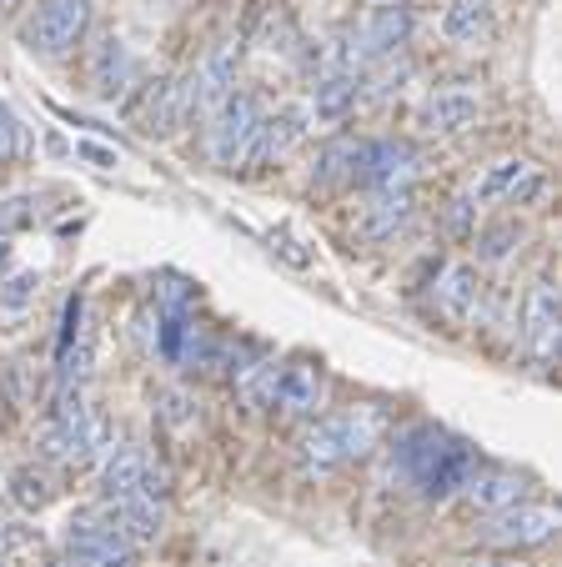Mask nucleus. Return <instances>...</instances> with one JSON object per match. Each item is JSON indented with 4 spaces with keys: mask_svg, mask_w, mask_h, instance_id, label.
I'll return each instance as SVG.
<instances>
[{
    "mask_svg": "<svg viewBox=\"0 0 562 567\" xmlns=\"http://www.w3.org/2000/svg\"><path fill=\"white\" fill-rule=\"evenodd\" d=\"M141 472H146V452L141 447H116L106 457V467H101V487H106L111 503H121V497H141Z\"/></svg>",
    "mask_w": 562,
    "mask_h": 567,
    "instance_id": "412c9836",
    "label": "nucleus"
},
{
    "mask_svg": "<svg viewBox=\"0 0 562 567\" xmlns=\"http://www.w3.org/2000/svg\"><path fill=\"white\" fill-rule=\"evenodd\" d=\"M6 261H11V236L0 231V267H6Z\"/></svg>",
    "mask_w": 562,
    "mask_h": 567,
    "instance_id": "72a5a7b5",
    "label": "nucleus"
},
{
    "mask_svg": "<svg viewBox=\"0 0 562 567\" xmlns=\"http://www.w3.org/2000/svg\"><path fill=\"white\" fill-rule=\"evenodd\" d=\"M478 116H482V101H478V91H467V86H437L417 106V126L427 136H462V131L478 126Z\"/></svg>",
    "mask_w": 562,
    "mask_h": 567,
    "instance_id": "9d476101",
    "label": "nucleus"
},
{
    "mask_svg": "<svg viewBox=\"0 0 562 567\" xmlns=\"http://www.w3.org/2000/svg\"><path fill=\"white\" fill-rule=\"evenodd\" d=\"M357 146H361V141H357ZM357 146H351V141H337V146L321 151V161H317V186L351 182V172H357Z\"/></svg>",
    "mask_w": 562,
    "mask_h": 567,
    "instance_id": "393cba45",
    "label": "nucleus"
},
{
    "mask_svg": "<svg viewBox=\"0 0 562 567\" xmlns=\"http://www.w3.org/2000/svg\"><path fill=\"white\" fill-rule=\"evenodd\" d=\"M462 487H467V503L478 513H502V507H518L522 497V477H512V472H478Z\"/></svg>",
    "mask_w": 562,
    "mask_h": 567,
    "instance_id": "4be33fe9",
    "label": "nucleus"
},
{
    "mask_svg": "<svg viewBox=\"0 0 562 567\" xmlns=\"http://www.w3.org/2000/svg\"><path fill=\"white\" fill-rule=\"evenodd\" d=\"M35 291H41V277H35V271H25V277H11V281H6V291H0V307H25Z\"/></svg>",
    "mask_w": 562,
    "mask_h": 567,
    "instance_id": "c756f323",
    "label": "nucleus"
},
{
    "mask_svg": "<svg viewBox=\"0 0 562 567\" xmlns=\"http://www.w3.org/2000/svg\"><path fill=\"white\" fill-rule=\"evenodd\" d=\"M542 192V172L532 166V161H498V166H488V172L472 182V192H467V202L482 206V202H528V196Z\"/></svg>",
    "mask_w": 562,
    "mask_h": 567,
    "instance_id": "ddd939ff",
    "label": "nucleus"
},
{
    "mask_svg": "<svg viewBox=\"0 0 562 567\" xmlns=\"http://www.w3.org/2000/svg\"><path fill=\"white\" fill-rule=\"evenodd\" d=\"M65 547H71L75 563H101V567H131V553L136 547L106 523V517H75L65 523Z\"/></svg>",
    "mask_w": 562,
    "mask_h": 567,
    "instance_id": "f8f14e48",
    "label": "nucleus"
},
{
    "mask_svg": "<svg viewBox=\"0 0 562 567\" xmlns=\"http://www.w3.org/2000/svg\"><path fill=\"white\" fill-rule=\"evenodd\" d=\"M412 212H417L412 186H397V192H377V202H371L367 216H361V231H367L371 241H392V236L402 231L407 221H412Z\"/></svg>",
    "mask_w": 562,
    "mask_h": 567,
    "instance_id": "a211bd4d",
    "label": "nucleus"
},
{
    "mask_svg": "<svg viewBox=\"0 0 562 567\" xmlns=\"http://www.w3.org/2000/svg\"><path fill=\"white\" fill-rule=\"evenodd\" d=\"M478 301H482V281H478V271L472 267H447L442 277H437V307H442V317H452V321H467L472 311H478Z\"/></svg>",
    "mask_w": 562,
    "mask_h": 567,
    "instance_id": "6ab92c4d",
    "label": "nucleus"
},
{
    "mask_svg": "<svg viewBox=\"0 0 562 567\" xmlns=\"http://www.w3.org/2000/svg\"><path fill=\"white\" fill-rule=\"evenodd\" d=\"M387 417L377 408H351V412H337V417H321L302 432V457L307 467H341L351 457H367L382 437Z\"/></svg>",
    "mask_w": 562,
    "mask_h": 567,
    "instance_id": "f03ea898",
    "label": "nucleus"
},
{
    "mask_svg": "<svg viewBox=\"0 0 562 567\" xmlns=\"http://www.w3.org/2000/svg\"><path fill=\"white\" fill-rule=\"evenodd\" d=\"M161 417H166L171 427H192V422H196V402L186 392H166V396H161Z\"/></svg>",
    "mask_w": 562,
    "mask_h": 567,
    "instance_id": "c85d7f7f",
    "label": "nucleus"
},
{
    "mask_svg": "<svg viewBox=\"0 0 562 567\" xmlns=\"http://www.w3.org/2000/svg\"><path fill=\"white\" fill-rule=\"evenodd\" d=\"M272 392H276V367L272 362H256L236 377V396L246 408H272Z\"/></svg>",
    "mask_w": 562,
    "mask_h": 567,
    "instance_id": "b1692460",
    "label": "nucleus"
},
{
    "mask_svg": "<svg viewBox=\"0 0 562 567\" xmlns=\"http://www.w3.org/2000/svg\"><path fill=\"white\" fill-rule=\"evenodd\" d=\"M106 523L116 527L131 547H146V543H156L161 537L166 513H161V503H151V497H121V503H111Z\"/></svg>",
    "mask_w": 562,
    "mask_h": 567,
    "instance_id": "dca6fc26",
    "label": "nucleus"
},
{
    "mask_svg": "<svg viewBox=\"0 0 562 567\" xmlns=\"http://www.w3.org/2000/svg\"><path fill=\"white\" fill-rule=\"evenodd\" d=\"M357 101H361V75L327 71L317 81V91H311V101H307V116L321 121V126H337V121L351 116V106H357Z\"/></svg>",
    "mask_w": 562,
    "mask_h": 567,
    "instance_id": "2eb2a0df",
    "label": "nucleus"
},
{
    "mask_svg": "<svg viewBox=\"0 0 562 567\" xmlns=\"http://www.w3.org/2000/svg\"><path fill=\"white\" fill-rule=\"evenodd\" d=\"M11 497H16L21 507H31V513H41V507L55 497V493H51V477H45V472H35V467H21V472L11 477Z\"/></svg>",
    "mask_w": 562,
    "mask_h": 567,
    "instance_id": "a878e982",
    "label": "nucleus"
},
{
    "mask_svg": "<svg viewBox=\"0 0 562 567\" xmlns=\"http://www.w3.org/2000/svg\"><path fill=\"white\" fill-rule=\"evenodd\" d=\"M25 151H31V136H25L21 116L0 101V161H21Z\"/></svg>",
    "mask_w": 562,
    "mask_h": 567,
    "instance_id": "bb28decb",
    "label": "nucleus"
},
{
    "mask_svg": "<svg viewBox=\"0 0 562 567\" xmlns=\"http://www.w3.org/2000/svg\"><path fill=\"white\" fill-rule=\"evenodd\" d=\"M186 116H192V75L156 86V96H151V106H146V131L166 136V131H176Z\"/></svg>",
    "mask_w": 562,
    "mask_h": 567,
    "instance_id": "aec40b11",
    "label": "nucleus"
},
{
    "mask_svg": "<svg viewBox=\"0 0 562 567\" xmlns=\"http://www.w3.org/2000/svg\"><path fill=\"white\" fill-rule=\"evenodd\" d=\"M75 156H85V161H91V166H101V172H111V166H116V151H111V146H96V141H75Z\"/></svg>",
    "mask_w": 562,
    "mask_h": 567,
    "instance_id": "7c9ffc66",
    "label": "nucleus"
},
{
    "mask_svg": "<svg viewBox=\"0 0 562 567\" xmlns=\"http://www.w3.org/2000/svg\"><path fill=\"white\" fill-rule=\"evenodd\" d=\"M236 61H242V45L222 41L202 65H196L192 71V116H202V121L216 116V106H222L236 86Z\"/></svg>",
    "mask_w": 562,
    "mask_h": 567,
    "instance_id": "9b49d317",
    "label": "nucleus"
},
{
    "mask_svg": "<svg viewBox=\"0 0 562 567\" xmlns=\"http://www.w3.org/2000/svg\"><path fill=\"white\" fill-rule=\"evenodd\" d=\"M35 221V202L31 196H11V202H0V231L11 236L16 226H31Z\"/></svg>",
    "mask_w": 562,
    "mask_h": 567,
    "instance_id": "cd10ccee",
    "label": "nucleus"
},
{
    "mask_svg": "<svg viewBox=\"0 0 562 567\" xmlns=\"http://www.w3.org/2000/svg\"><path fill=\"white\" fill-rule=\"evenodd\" d=\"M382 6H397V0H382Z\"/></svg>",
    "mask_w": 562,
    "mask_h": 567,
    "instance_id": "c9c22d12",
    "label": "nucleus"
},
{
    "mask_svg": "<svg viewBox=\"0 0 562 567\" xmlns=\"http://www.w3.org/2000/svg\"><path fill=\"white\" fill-rule=\"evenodd\" d=\"M492 31V6L488 0H452L442 11V35L457 45H478Z\"/></svg>",
    "mask_w": 562,
    "mask_h": 567,
    "instance_id": "5701e85b",
    "label": "nucleus"
},
{
    "mask_svg": "<svg viewBox=\"0 0 562 567\" xmlns=\"http://www.w3.org/2000/svg\"><path fill=\"white\" fill-rule=\"evenodd\" d=\"M85 25H91V0H41L35 21L25 25V45L35 55H65L81 45Z\"/></svg>",
    "mask_w": 562,
    "mask_h": 567,
    "instance_id": "20e7f679",
    "label": "nucleus"
},
{
    "mask_svg": "<svg viewBox=\"0 0 562 567\" xmlns=\"http://www.w3.org/2000/svg\"><path fill=\"white\" fill-rule=\"evenodd\" d=\"M558 537V513L552 507H502V513L488 517V527H482V543L492 547H538V543H552Z\"/></svg>",
    "mask_w": 562,
    "mask_h": 567,
    "instance_id": "6e6552de",
    "label": "nucleus"
},
{
    "mask_svg": "<svg viewBox=\"0 0 562 567\" xmlns=\"http://www.w3.org/2000/svg\"><path fill=\"white\" fill-rule=\"evenodd\" d=\"M101 447H106V417L91 408L71 412V417H51L41 432V452L65 467H85Z\"/></svg>",
    "mask_w": 562,
    "mask_h": 567,
    "instance_id": "39448f33",
    "label": "nucleus"
},
{
    "mask_svg": "<svg viewBox=\"0 0 562 567\" xmlns=\"http://www.w3.org/2000/svg\"><path fill=\"white\" fill-rule=\"evenodd\" d=\"M467 567H522V563L518 557H472Z\"/></svg>",
    "mask_w": 562,
    "mask_h": 567,
    "instance_id": "473e14b6",
    "label": "nucleus"
},
{
    "mask_svg": "<svg viewBox=\"0 0 562 567\" xmlns=\"http://www.w3.org/2000/svg\"><path fill=\"white\" fill-rule=\"evenodd\" d=\"M307 131H311L307 106H282V111H272V116H262L256 121V131H252V141H246L242 161H236V172L256 176V172H266V166H276V161L287 156Z\"/></svg>",
    "mask_w": 562,
    "mask_h": 567,
    "instance_id": "7ed1b4c3",
    "label": "nucleus"
},
{
    "mask_svg": "<svg viewBox=\"0 0 562 567\" xmlns=\"http://www.w3.org/2000/svg\"><path fill=\"white\" fill-rule=\"evenodd\" d=\"M392 467H402L427 497H447L452 487H462L472 477V452L432 427H412L402 437V447H397Z\"/></svg>",
    "mask_w": 562,
    "mask_h": 567,
    "instance_id": "f257e3e1",
    "label": "nucleus"
},
{
    "mask_svg": "<svg viewBox=\"0 0 562 567\" xmlns=\"http://www.w3.org/2000/svg\"><path fill=\"white\" fill-rule=\"evenodd\" d=\"M321 396H327L321 367L297 362V367H282V372H276V392H272L276 412H287V417H311V412L321 408Z\"/></svg>",
    "mask_w": 562,
    "mask_h": 567,
    "instance_id": "4468645a",
    "label": "nucleus"
},
{
    "mask_svg": "<svg viewBox=\"0 0 562 567\" xmlns=\"http://www.w3.org/2000/svg\"><path fill=\"white\" fill-rule=\"evenodd\" d=\"M131 75H136L131 51L116 41V35H106V41L96 45V55H91V91H96L101 101H111V96H121V91L131 86Z\"/></svg>",
    "mask_w": 562,
    "mask_h": 567,
    "instance_id": "f3484780",
    "label": "nucleus"
},
{
    "mask_svg": "<svg viewBox=\"0 0 562 567\" xmlns=\"http://www.w3.org/2000/svg\"><path fill=\"white\" fill-rule=\"evenodd\" d=\"M417 176V151L402 141H361L357 146V172L351 182L371 186V192H397Z\"/></svg>",
    "mask_w": 562,
    "mask_h": 567,
    "instance_id": "0eeeda50",
    "label": "nucleus"
},
{
    "mask_svg": "<svg viewBox=\"0 0 562 567\" xmlns=\"http://www.w3.org/2000/svg\"><path fill=\"white\" fill-rule=\"evenodd\" d=\"M212 126H206V151H212V161L222 166V172H236V161H242L246 141H252L256 121H262V111H256L252 96H226L222 106H216V116H206Z\"/></svg>",
    "mask_w": 562,
    "mask_h": 567,
    "instance_id": "423d86ee",
    "label": "nucleus"
},
{
    "mask_svg": "<svg viewBox=\"0 0 562 567\" xmlns=\"http://www.w3.org/2000/svg\"><path fill=\"white\" fill-rule=\"evenodd\" d=\"M558 337H562V301L552 281H532L528 301H522V342L538 362L558 357Z\"/></svg>",
    "mask_w": 562,
    "mask_h": 567,
    "instance_id": "1a4fd4ad",
    "label": "nucleus"
},
{
    "mask_svg": "<svg viewBox=\"0 0 562 567\" xmlns=\"http://www.w3.org/2000/svg\"><path fill=\"white\" fill-rule=\"evenodd\" d=\"M266 241H272V251H282V257H287L292 261V267H307V251H297V241H292V236L287 231H272V236H266Z\"/></svg>",
    "mask_w": 562,
    "mask_h": 567,
    "instance_id": "2f4dec72",
    "label": "nucleus"
},
{
    "mask_svg": "<svg viewBox=\"0 0 562 567\" xmlns=\"http://www.w3.org/2000/svg\"><path fill=\"white\" fill-rule=\"evenodd\" d=\"M6 6H16V0H0V11H6Z\"/></svg>",
    "mask_w": 562,
    "mask_h": 567,
    "instance_id": "f704fd0d",
    "label": "nucleus"
}]
</instances>
